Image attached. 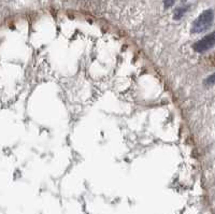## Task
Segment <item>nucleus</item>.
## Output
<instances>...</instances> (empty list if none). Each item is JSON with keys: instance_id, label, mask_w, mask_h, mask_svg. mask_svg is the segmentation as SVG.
<instances>
[{"instance_id": "f257e3e1", "label": "nucleus", "mask_w": 215, "mask_h": 214, "mask_svg": "<svg viewBox=\"0 0 215 214\" xmlns=\"http://www.w3.org/2000/svg\"><path fill=\"white\" fill-rule=\"evenodd\" d=\"M214 18V12L212 9H209L203 11L193 23L190 31L193 33H201L203 31L208 30L211 27Z\"/></svg>"}, {"instance_id": "f03ea898", "label": "nucleus", "mask_w": 215, "mask_h": 214, "mask_svg": "<svg viewBox=\"0 0 215 214\" xmlns=\"http://www.w3.org/2000/svg\"><path fill=\"white\" fill-rule=\"evenodd\" d=\"M214 43H215V33L212 32V33H210V35L203 37L201 40L196 42L193 48L196 52L204 53V52H206V51L211 50V48L214 46Z\"/></svg>"}, {"instance_id": "7ed1b4c3", "label": "nucleus", "mask_w": 215, "mask_h": 214, "mask_svg": "<svg viewBox=\"0 0 215 214\" xmlns=\"http://www.w3.org/2000/svg\"><path fill=\"white\" fill-rule=\"evenodd\" d=\"M189 8H190L189 6H185V7H179V8H176V9L174 10V12H173V18L175 21L181 20V18H182L183 16L186 14V12L188 11Z\"/></svg>"}, {"instance_id": "20e7f679", "label": "nucleus", "mask_w": 215, "mask_h": 214, "mask_svg": "<svg viewBox=\"0 0 215 214\" xmlns=\"http://www.w3.org/2000/svg\"><path fill=\"white\" fill-rule=\"evenodd\" d=\"M176 0H164V7H165V9H169V8H171L172 6L175 3Z\"/></svg>"}, {"instance_id": "39448f33", "label": "nucleus", "mask_w": 215, "mask_h": 214, "mask_svg": "<svg viewBox=\"0 0 215 214\" xmlns=\"http://www.w3.org/2000/svg\"><path fill=\"white\" fill-rule=\"evenodd\" d=\"M206 84H208V85L212 86L213 84H214V75H210V77L208 78V80L206 81Z\"/></svg>"}]
</instances>
